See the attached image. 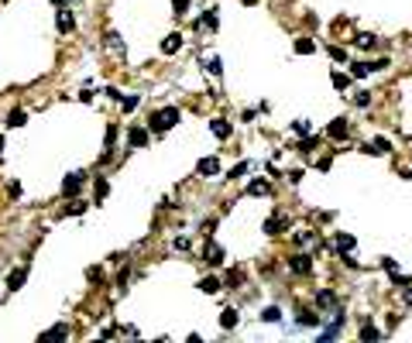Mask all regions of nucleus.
<instances>
[{"label":"nucleus","instance_id":"24","mask_svg":"<svg viewBox=\"0 0 412 343\" xmlns=\"http://www.w3.org/2000/svg\"><path fill=\"white\" fill-rule=\"evenodd\" d=\"M371 62H357V66H354V79H364V76H368V72H371Z\"/></svg>","mask_w":412,"mask_h":343},{"label":"nucleus","instance_id":"30","mask_svg":"<svg viewBox=\"0 0 412 343\" xmlns=\"http://www.w3.org/2000/svg\"><path fill=\"white\" fill-rule=\"evenodd\" d=\"M299 323H302V326H313V323H320V316H313V312H299Z\"/></svg>","mask_w":412,"mask_h":343},{"label":"nucleus","instance_id":"28","mask_svg":"<svg viewBox=\"0 0 412 343\" xmlns=\"http://www.w3.org/2000/svg\"><path fill=\"white\" fill-rule=\"evenodd\" d=\"M333 86H337V89H347V86H350V76H343V72H333Z\"/></svg>","mask_w":412,"mask_h":343},{"label":"nucleus","instance_id":"34","mask_svg":"<svg viewBox=\"0 0 412 343\" xmlns=\"http://www.w3.org/2000/svg\"><path fill=\"white\" fill-rule=\"evenodd\" d=\"M86 278H89V281H96V285H100V281H103V271H100V268H89V271H86Z\"/></svg>","mask_w":412,"mask_h":343},{"label":"nucleus","instance_id":"4","mask_svg":"<svg viewBox=\"0 0 412 343\" xmlns=\"http://www.w3.org/2000/svg\"><path fill=\"white\" fill-rule=\"evenodd\" d=\"M327 134L333 137V141H343V137L350 134V127H347V120H343V117H337V120H333V124L327 127Z\"/></svg>","mask_w":412,"mask_h":343},{"label":"nucleus","instance_id":"11","mask_svg":"<svg viewBox=\"0 0 412 343\" xmlns=\"http://www.w3.org/2000/svg\"><path fill=\"white\" fill-rule=\"evenodd\" d=\"M206 258H209L206 265H213V268H216V265H223V251H220L216 244H206Z\"/></svg>","mask_w":412,"mask_h":343},{"label":"nucleus","instance_id":"27","mask_svg":"<svg viewBox=\"0 0 412 343\" xmlns=\"http://www.w3.org/2000/svg\"><path fill=\"white\" fill-rule=\"evenodd\" d=\"M330 59H333V62H347V48H337V45H330Z\"/></svg>","mask_w":412,"mask_h":343},{"label":"nucleus","instance_id":"20","mask_svg":"<svg viewBox=\"0 0 412 343\" xmlns=\"http://www.w3.org/2000/svg\"><path fill=\"white\" fill-rule=\"evenodd\" d=\"M107 192H110V182H107V179H96V182H93V196H96V199H103Z\"/></svg>","mask_w":412,"mask_h":343},{"label":"nucleus","instance_id":"10","mask_svg":"<svg viewBox=\"0 0 412 343\" xmlns=\"http://www.w3.org/2000/svg\"><path fill=\"white\" fill-rule=\"evenodd\" d=\"M209 131H213V134L220 137V141H227V137H230V131H234V127H230V124H227V120H213V124H209Z\"/></svg>","mask_w":412,"mask_h":343},{"label":"nucleus","instance_id":"13","mask_svg":"<svg viewBox=\"0 0 412 343\" xmlns=\"http://www.w3.org/2000/svg\"><path fill=\"white\" fill-rule=\"evenodd\" d=\"M41 337H45V340H62V337H69V326H66V323H59V326H52V330L41 333Z\"/></svg>","mask_w":412,"mask_h":343},{"label":"nucleus","instance_id":"5","mask_svg":"<svg viewBox=\"0 0 412 343\" xmlns=\"http://www.w3.org/2000/svg\"><path fill=\"white\" fill-rule=\"evenodd\" d=\"M127 144L131 148H144L148 144V127H131L127 131Z\"/></svg>","mask_w":412,"mask_h":343},{"label":"nucleus","instance_id":"35","mask_svg":"<svg viewBox=\"0 0 412 343\" xmlns=\"http://www.w3.org/2000/svg\"><path fill=\"white\" fill-rule=\"evenodd\" d=\"M354 103H357V107H368V103H371V93H357Z\"/></svg>","mask_w":412,"mask_h":343},{"label":"nucleus","instance_id":"2","mask_svg":"<svg viewBox=\"0 0 412 343\" xmlns=\"http://www.w3.org/2000/svg\"><path fill=\"white\" fill-rule=\"evenodd\" d=\"M288 268H292L295 274H309L313 271V261H309L306 254H295V258H288Z\"/></svg>","mask_w":412,"mask_h":343},{"label":"nucleus","instance_id":"36","mask_svg":"<svg viewBox=\"0 0 412 343\" xmlns=\"http://www.w3.org/2000/svg\"><path fill=\"white\" fill-rule=\"evenodd\" d=\"M309 240H313L309 230H299V233H295V244H309Z\"/></svg>","mask_w":412,"mask_h":343},{"label":"nucleus","instance_id":"9","mask_svg":"<svg viewBox=\"0 0 412 343\" xmlns=\"http://www.w3.org/2000/svg\"><path fill=\"white\" fill-rule=\"evenodd\" d=\"M196 172H200V175H216V172H220V161H216V158H203V161L196 165Z\"/></svg>","mask_w":412,"mask_h":343},{"label":"nucleus","instance_id":"19","mask_svg":"<svg viewBox=\"0 0 412 343\" xmlns=\"http://www.w3.org/2000/svg\"><path fill=\"white\" fill-rule=\"evenodd\" d=\"M7 127H24V110H10L7 114Z\"/></svg>","mask_w":412,"mask_h":343},{"label":"nucleus","instance_id":"12","mask_svg":"<svg viewBox=\"0 0 412 343\" xmlns=\"http://www.w3.org/2000/svg\"><path fill=\"white\" fill-rule=\"evenodd\" d=\"M220 326H223V330H234V326H237V309H223Z\"/></svg>","mask_w":412,"mask_h":343},{"label":"nucleus","instance_id":"26","mask_svg":"<svg viewBox=\"0 0 412 343\" xmlns=\"http://www.w3.org/2000/svg\"><path fill=\"white\" fill-rule=\"evenodd\" d=\"M316 302H320V305H337V295H333V292H320Z\"/></svg>","mask_w":412,"mask_h":343},{"label":"nucleus","instance_id":"32","mask_svg":"<svg viewBox=\"0 0 412 343\" xmlns=\"http://www.w3.org/2000/svg\"><path fill=\"white\" fill-rule=\"evenodd\" d=\"M357 45H361V48H371V45H374V35H357Z\"/></svg>","mask_w":412,"mask_h":343},{"label":"nucleus","instance_id":"18","mask_svg":"<svg viewBox=\"0 0 412 343\" xmlns=\"http://www.w3.org/2000/svg\"><path fill=\"white\" fill-rule=\"evenodd\" d=\"M200 292H206V295H216V292H220V281H216V278H203V281H200Z\"/></svg>","mask_w":412,"mask_h":343},{"label":"nucleus","instance_id":"6","mask_svg":"<svg viewBox=\"0 0 412 343\" xmlns=\"http://www.w3.org/2000/svg\"><path fill=\"white\" fill-rule=\"evenodd\" d=\"M179 48H182V35H179V31H172V35L162 41V52H165V55H172V52H179Z\"/></svg>","mask_w":412,"mask_h":343},{"label":"nucleus","instance_id":"1","mask_svg":"<svg viewBox=\"0 0 412 343\" xmlns=\"http://www.w3.org/2000/svg\"><path fill=\"white\" fill-rule=\"evenodd\" d=\"M182 120V114H179V107H162V110H155L151 117H148V131H168V127H175Z\"/></svg>","mask_w":412,"mask_h":343},{"label":"nucleus","instance_id":"15","mask_svg":"<svg viewBox=\"0 0 412 343\" xmlns=\"http://www.w3.org/2000/svg\"><path fill=\"white\" fill-rule=\"evenodd\" d=\"M368 148H374V154H388L392 151V144H388V137H374Z\"/></svg>","mask_w":412,"mask_h":343},{"label":"nucleus","instance_id":"25","mask_svg":"<svg viewBox=\"0 0 412 343\" xmlns=\"http://www.w3.org/2000/svg\"><path fill=\"white\" fill-rule=\"evenodd\" d=\"M251 172V161H241L237 168H230V179H241V175H247Z\"/></svg>","mask_w":412,"mask_h":343},{"label":"nucleus","instance_id":"33","mask_svg":"<svg viewBox=\"0 0 412 343\" xmlns=\"http://www.w3.org/2000/svg\"><path fill=\"white\" fill-rule=\"evenodd\" d=\"M292 131H295V134H309V124H306V120H295V124H292Z\"/></svg>","mask_w":412,"mask_h":343},{"label":"nucleus","instance_id":"40","mask_svg":"<svg viewBox=\"0 0 412 343\" xmlns=\"http://www.w3.org/2000/svg\"><path fill=\"white\" fill-rule=\"evenodd\" d=\"M0 151H3V137H0Z\"/></svg>","mask_w":412,"mask_h":343},{"label":"nucleus","instance_id":"29","mask_svg":"<svg viewBox=\"0 0 412 343\" xmlns=\"http://www.w3.org/2000/svg\"><path fill=\"white\" fill-rule=\"evenodd\" d=\"M261 319H265V323H278V319H282V312H278V309H265V312H261Z\"/></svg>","mask_w":412,"mask_h":343},{"label":"nucleus","instance_id":"16","mask_svg":"<svg viewBox=\"0 0 412 343\" xmlns=\"http://www.w3.org/2000/svg\"><path fill=\"white\" fill-rule=\"evenodd\" d=\"M268 189H272V186H268V182H265V179H254V182H251V186H247V192H251V196H265V192H268Z\"/></svg>","mask_w":412,"mask_h":343},{"label":"nucleus","instance_id":"7","mask_svg":"<svg viewBox=\"0 0 412 343\" xmlns=\"http://www.w3.org/2000/svg\"><path fill=\"white\" fill-rule=\"evenodd\" d=\"M24 278H28V268H17V271H10V274H7V288H10V292H17V288L24 285Z\"/></svg>","mask_w":412,"mask_h":343},{"label":"nucleus","instance_id":"37","mask_svg":"<svg viewBox=\"0 0 412 343\" xmlns=\"http://www.w3.org/2000/svg\"><path fill=\"white\" fill-rule=\"evenodd\" d=\"M172 7H175V14H186L189 10V0H172Z\"/></svg>","mask_w":412,"mask_h":343},{"label":"nucleus","instance_id":"14","mask_svg":"<svg viewBox=\"0 0 412 343\" xmlns=\"http://www.w3.org/2000/svg\"><path fill=\"white\" fill-rule=\"evenodd\" d=\"M72 28H76V21H72V14H69V10H59V31L66 35V31H72Z\"/></svg>","mask_w":412,"mask_h":343},{"label":"nucleus","instance_id":"22","mask_svg":"<svg viewBox=\"0 0 412 343\" xmlns=\"http://www.w3.org/2000/svg\"><path fill=\"white\" fill-rule=\"evenodd\" d=\"M337 251H354V237L350 233H337Z\"/></svg>","mask_w":412,"mask_h":343},{"label":"nucleus","instance_id":"38","mask_svg":"<svg viewBox=\"0 0 412 343\" xmlns=\"http://www.w3.org/2000/svg\"><path fill=\"white\" fill-rule=\"evenodd\" d=\"M127 274H131V271H127V268H121V274H117V285H121V288L127 285Z\"/></svg>","mask_w":412,"mask_h":343},{"label":"nucleus","instance_id":"8","mask_svg":"<svg viewBox=\"0 0 412 343\" xmlns=\"http://www.w3.org/2000/svg\"><path fill=\"white\" fill-rule=\"evenodd\" d=\"M292 48H295V55H313V52H316V41H313V38H295Z\"/></svg>","mask_w":412,"mask_h":343},{"label":"nucleus","instance_id":"31","mask_svg":"<svg viewBox=\"0 0 412 343\" xmlns=\"http://www.w3.org/2000/svg\"><path fill=\"white\" fill-rule=\"evenodd\" d=\"M121 103H124V114H131V110H134V107L141 103V100H137V96H127V100L121 96Z\"/></svg>","mask_w":412,"mask_h":343},{"label":"nucleus","instance_id":"23","mask_svg":"<svg viewBox=\"0 0 412 343\" xmlns=\"http://www.w3.org/2000/svg\"><path fill=\"white\" fill-rule=\"evenodd\" d=\"M200 28H209V31L216 28V10H206V14H203V21H200Z\"/></svg>","mask_w":412,"mask_h":343},{"label":"nucleus","instance_id":"21","mask_svg":"<svg viewBox=\"0 0 412 343\" xmlns=\"http://www.w3.org/2000/svg\"><path fill=\"white\" fill-rule=\"evenodd\" d=\"M282 227H285V216H272V220L265 223V233H278Z\"/></svg>","mask_w":412,"mask_h":343},{"label":"nucleus","instance_id":"3","mask_svg":"<svg viewBox=\"0 0 412 343\" xmlns=\"http://www.w3.org/2000/svg\"><path fill=\"white\" fill-rule=\"evenodd\" d=\"M79 189H82V175H79V172L66 175V182H62V192H66V196H79Z\"/></svg>","mask_w":412,"mask_h":343},{"label":"nucleus","instance_id":"39","mask_svg":"<svg viewBox=\"0 0 412 343\" xmlns=\"http://www.w3.org/2000/svg\"><path fill=\"white\" fill-rule=\"evenodd\" d=\"M402 299H406V305H412V288H406V292H402Z\"/></svg>","mask_w":412,"mask_h":343},{"label":"nucleus","instance_id":"17","mask_svg":"<svg viewBox=\"0 0 412 343\" xmlns=\"http://www.w3.org/2000/svg\"><path fill=\"white\" fill-rule=\"evenodd\" d=\"M378 337H381V333H378V330H374L371 323H364V326H361V340H364V343H374Z\"/></svg>","mask_w":412,"mask_h":343}]
</instances>
